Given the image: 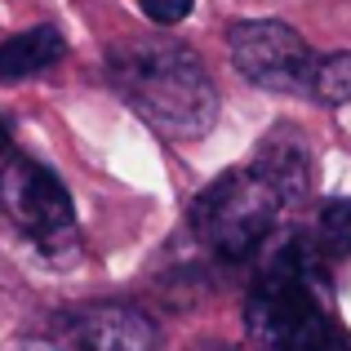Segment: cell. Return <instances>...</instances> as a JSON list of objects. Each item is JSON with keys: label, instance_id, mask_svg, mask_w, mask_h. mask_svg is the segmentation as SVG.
<instances>
[{"label": "cell", "instance_id": "obj_3", "mask_svg": "<svg viewBox=\"0 0 351 351\" xmlns=\"http://www.w3.org/2000/svg\"><path fill=\"white\" fill-rule=\"evenodd\" d=\"M285 214V200L271 191V182L245 165V169H227L209 182L191 205V227H196L200 245L218 254L223 263L249 258L267 236L276 232V218Z\"/></svg>", "mask_w": 351, "mask_h": 351}, {"label": "cell", "instance_id": "obj_6", "mask_svg": "<svg viewBox=\"0 0 351 351\" xmlns=\"http://www.w3.org/2000/svg\"><path fill=\"white\" fill-rule=\"evenodd\" d=\"M53 334L71 351H156L160 334L138 307L120 302H94V307H71L53 320Z\"/></svg>", "mask_w": 351, "mask_h": 351}, {"label": "cell", "instance_id": "obj_1", "mask_svg": "<svg viewBox=\"0 0 351 351\" xmlns=\"http://www.w3.org/2000/svg\"><path fill=\"white\" fill-rule=\"evenodd\" d=\"M245 329L263 351H351V334L334 320L329 258L311 236H289L254 276Z\"/></svg>", "mask_w": 351, "mask_h": 351}, {"label": "cell", "instance_id": "obj_5", "mask_svg": "<svg viewBox=\"0 0 351 351\" xmlns=\"http://www.w3.org/2000/svg\"><path fill=\"white\" fill-rule=\"evenodd\" d=\"M0 209L23 227L40 249H58L76 240V209L71 191L53 169L32 156H9L0 165Z\"/></svg>", "mask_w": 351, "mask_h": 351}, {"label": "cell", "instance_id": "obj_4", "mask_svg": "<svg viewBox=\"0 0 351 351\" xmlns=\"http://www.w3.org/2000/svg\"><path fill=\"white\" fill-rule=\"evenodd\" d=\"M232 62L236 71L258 89H271V94H307L311 98V80H316V53L307 49L298 32L289 23H276V18H249L236 23L232 36Z\"/></svg>", "mask_w": 351, "mask_h": 351}, {"label": "cell", "instance_id": "obj_2", "mask_svg": "<svg viewBox=\"0 0 351 351\" xmlns=\"http://www.w3.org/2000/svg\"><path fill=\"white\" fill-rule=\"evenodd\" d=\"M116 94L165 138H205L218 120V89L196 49L178 40H120L107 53Z\"/></svg>", "mask_w": 351, "mask_h": 351}, {"label": "cell", "instance_id": "obj_8", "mask_svg": "<svg viewBox=\"0 0 351 351\" xmlns=\"http://www.w3.org/2000/svg\"><path fill=\"white\" fill-rule=\"evenodd\" d=\"M62 53H67V40H62L58 27H27V32L9 36V40L0 45V80L40 76Z\"/></svg>", "mask_w": 351, "mask_h": 351}, {"label": "cell", "instance_id": "obj_12", "mask_svg": "<svg viewBox=\"0 0 351 351\" xmlns=\"http://www.w3.org/2000/svg\"><path fill=\"white\" fill-rule=\"evenodd\" d=\"M9 138H14V134H9V125H5V120H0V156L9 152Z\"/></svg>", "mask_w": 351, "mask_h": 351}, {"label": "cell", "instance_id": "obj_7", "mask_svg": "<svg viewBox=\"0 0 351 351\" xmlns=\"http://www.w3.org/2000/svg\"><path fill=\"white\" fill-rule=\"evenodd\" d=\"M254 169L271 182V191L285 200V209L302 205L311 196V147L293 125H276L271 134L258 143Z\"/></svg>", "mask_w": 351, "mask_h": 351}, {"label": "cell", "instance_id": "obj_9", "mask_svg": "<svg viewBox=\"0 0 351 351\" xmlns=\"http://www.w3.org/2000/svg\"><path fill=\"white\" fill-rule=\"evenodd\" d=\"M320 254L334 263V258H347L351 254V200H325L316 214V236Z\"/></svg>", "mask_w": 351, "mask_h": 351}, {"label": "cell", "instance_id": "obj_10", "mask_svg": "<svg viewBox=\"0 0 351 351\" xmlns=\"http://www.w3.org/2000/svg\"><path fill=\"white\" fill-rule=\"evenodd\" d=\"M311 98L325 107L351 103V53H325L316 62V80H311Z\"/></svg>", "mask_w": 351, "mask_h": 351}, {"label": "cell", "instance_id": "obj_11", "mask_svg": "<svg viewBox=\"0 0 351 351\" xmlns=\"http://www.w3.org/2000/svg\"><path fill=\"white\" fill-rule=\"evenodd\" d=\"M191 5H196V0H138V9H143L152 23H160V27L182 23V18L191 14Z\"/></svg>", "mask_w": 351, "mask_h": 351}]
</instances>
